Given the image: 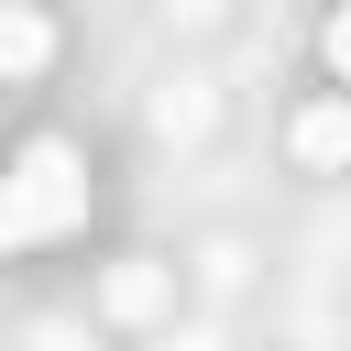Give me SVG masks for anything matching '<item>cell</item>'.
Returning a JSON list of instances; mask_svg holds the SVG:
<instances>
[{
  "mask_svg": "<svg viewBox=\"0 0 351 351\" xmlns=\"http://www.w3.org/2000/svg\"><path fill=\"white\" fill-rule=\"evenodd\" d=\"M44 44H55V33H44V11H33V0H11V11H0V66H11V77H33V66H44Z\"/></svg>",
  "mask_w": 351,
  "mask_h": 351,
  "instance_id": "3",
  "label": "cell"
},
{
  "mask_svg": "<svg viewBox=\"0 0 351 351\" xmlns=\"http://www.w3.org/2000/svg\"><path fill=\"white\" fill-rule=\"evenodd\" d=\"M110 307H121V318H154V307H165V263H121V274H110Z\"/></svg>",
  "mask_w": 351,
  "mask_h": 351,
  "instance_id": "4",
  "label": "cell"
},
{
  "mask_svg": "<svg viewBox=\"0 0 351 351\" xmlns=\"http://www.w3.org/2000/svg\"><path fill=\"white\" fill-rule=\"evenodd\" d=\"M77 219H88V165H77V143L33 132L22 165H11V186H0V241L33 252V241H55V230H77Z\"/></svg>",
  "mask_w": 351,
  "mask_h": 351,
  "instance_id": "1",
  "label": "cell"
},
{
  "mask_svg": "<svg viewBox=\"0 0 351 351\" xmlns=\"http://www.w3.org/2000/svg\"><path fill=\"white\" fill-rule=\"evenodd\" d=\"M285 143H296V165H351V99H307Z\"/></svg>",
  "mask_w": 351,
  "mask_h": 351,
  "instance_id": "2",
  "label": "cell"
},
{
  "mask_svg": "<svg viewBox=\"0 0 351 351\" xmlns=\"http://www.w3.org/2000/svg\"><path fill=\"white\" fill-rule=\"evenodd\" d=\"M318 55H329V66H340V77H351V0H340V11H329V33H318Z\"/></svg>",
  "mask_w": 351,
  "mask_h": 351,
  "instance_id": "5",
  "label": "cell"
}]
</instances>
